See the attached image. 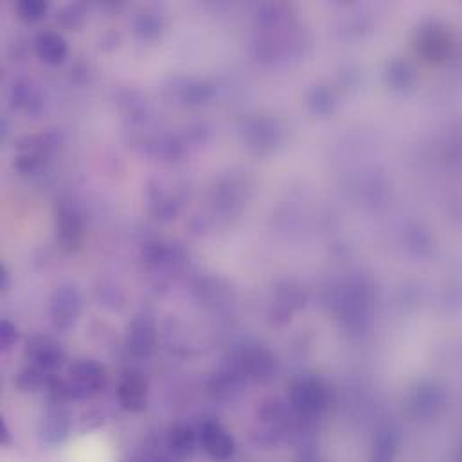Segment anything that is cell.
<instances>
[{"instance_id":"17","label":"cell","mask_w":462,"mask_h":462,"mask_svg":"<svg viewBox=\"0 0 462 462\" xmlns=\"http://www.w3.org/2000/svg\"><path fill=\"white\" fill-rule=\"evenodd\" d=\"M16 337H18V335H16L14 326H13L11 322L4 320L2 326H0V344H2V349H9V347L14 344Z\"/></svg>"},{"instance_id":"8","label":"cell","mask_w":462,"mask_h":462,"mask_svg":"<svg viewBox=\"0 0 462 462\" xmlns=\"http://www.w3.org/2000/svg\"><path fill=\"white\" fill-rule=\"evenodd\" d=\"M29 356H31L34 367L42 373L56 371L63 360L61 349L47 338H36V340L29 342Z\"/></svg>"},{"instance_id":"4","label":"cell","mask_w":462,"mask_h":462,"mask_svg":"<svg viewBox=\"0 0 462 462\" xmlns=\"http://www.w3.org/2000/svg\"><path fill=\"white\" fill-rule=\"evenodd\" d=\"M286 429V416L281 407H266L261 411L252 439L259 447H272L281 441Z\"/></svg>"},{"instance_id":"11","label":"cell","mask_w":462,"mask_h":462,"mask_svg":"<svg viewBox=\"0 0 462 462\" xmlns=\"http://www.w3.org/2000/svg\"><path fill=\"white\" fill-rule=\"evenodd\" d=\"M34 47H36V54L51 65L61 63L67 56V43H65L63 36H60L58 32H52V31L42 32L36 38Z\"/></svg>"},{"instance_id":"6","label":"cell","mask_w":462,"mask_h":462,"mask_svg":"<svg viewBox=\"0 0 462 462\" xmlns=\"http://www.w3.org/2000/svg\"><path fill=\"white\" fill-rule=\"evenodd\" d=\"M291 403L299 416L317 418L324 411L328 400L324 389L315 382H300L291 391Z\"/></svg>"},{"instance_id":"10","label":"cell","mask_w":462,"mask_h":462,"mask_svg":"<svg viewBox=\"0 0 462 462\" xmlns=\"http://www.w3.org/2000/svg\"><path fill=\"white\" fill-rule=\"evenodd\" d=\"M83 236V226L81 218L76 209L70 208H61L58 213V237L60 243L67 250H74L79 246Z\"/></svg>"},{"instance_id":"13","label":"cell","mask_w":462,"mask_h":462,"mask_svg":"<svg viewBox=\"0 0 462 462\" xmlns=\"http://www.w3.org/2000/svg\"><path fill=\"white\" fill-rule=\"evenodd\" d=\"M69 432V421L63 412H51L45 420V430H43V439L51 445L61 443L67 438Z\"/></svg>"},{"instance_id":"12","label":"cell","mask_w":462,"mask_h":462,"mask_svg":"<svg viewBox=\"0 0 462 462\" xmlns=\"http://www.w3.org/2000/svg\"><path fill=\"white\" fill-rule=\"evenodd\" d=\"M398 450V436L393 432H382L376 436L369 462H394Z\"/></svg>"},{"instance_id":"2","label":"cell","mask_w":462,"mask_h":462,"mask_svg":"<svg viewBox=\"0 0 462 462\" xmlns=\"http://www.w3.org/2000/svg\"><path fill=\"white\" fill-rule=\"evenodd\" d=\"M148 380L137 369H125L117 382L116 398L119 407L132 414H141L148 407Z\"/></svg>"},{"instance_id":"1","label":"cell","mask_w":462,"mask_h":462,"mask_svg":"<svg viewBox=\"0 0 462 462\" xmlns=\"http://www.w3.org/2000/svg\"><path fill=\"white\" fill-rule=\"evenodd\" d=\"M65 382L70 400H90L103 391L106 373L96 360H79L69 367V378Z\"/></svg>"},{"instance_id":"18","label":"cell","mask_w":462,"mask_h":462,"mask_svg":"<svg viewBox=\"0 0 462 462\" xmlns=\"http://www.w3.org/2000/svg\"><path fill=\"white\" fill-rule=\"evenodd\" d=\"M0 443H2V445H9V443H11V434H9V430H7L5 421H0Z\"/></svg>"},{"instance_id":"9","label":"cell","mask_w":462,"mask_h":462,"mask_svg":"<svg viewBox=\"0 0 462 462\" xmlns=\"http://www.w3.org/2000/svg\"><path fill=\"white\" fill-rule=\"evenodd\" d=\"M128 349L132 355L144 358L150 356L155 349V328L150 319H137L130 326Z\"/></svg>"},{"instance_id":"7","label":"cell","mask_w":462,"mask_h":462,"mask_svg":"<svg viewBox=\"0 0 462 462\" xmlns=\"http://www.w3.org/2000/svg\"><path fill=\"white\" fill-rule=\"evenodd\" d=\"M199 445H200L199 430H195L188 423H177L168 432V448L175 457H180V459L191 457Z\"/></svg>"},{"instance_id":"5","label":"cell","mask_w":462,"mask_h":462,"mask_svg":"<svg viewBox=\"0 0 462 462\" xmlns=\"http://www.w3.org/2000/svg\"><path fill=\"white\" fill-rule=\"evenodd\" d=\"M81 311V299L74 288H58L51 299V319L56 329H69Z\"/></svg>"},{"instance_id":"16","label":"cell","mask_w":462,"mask_h":462,"mask_svg":"<svg viewBox=\"0 0 462 462\" xmlns=\"http://www.w3.org/2000/svg\"><path fill=\"white\" fill-rule=\"evenodd\" d=\"M45 11H47V4L38 2V0H23L18 5V13L22 14L23 20H29V22L40 20L45 14Z\"/></svg>"},{"instance_id":"3","label":"cell","mask_w":462,"mask_h":462,"mask_svg":"<svg viewBox=\"0 0 462 462\" xmlns=\"http://www.w3.org/2000/svg\"><path fill=\"white\" fill-rule=\"evenodd\" d=\"M200 447L208 454L209 459L215 462L231 461L236 452V441L231 432L215 418L206 420L199 427Z\"/></svg>"},{"instance_id":"15","label":"cell","mask_w":462,"mask_h":462,"mask_svg":"<svg viewBox=\"0 0 462 462\" xmlns=\"http://www.w3.org/2000/svg\"><path fill=\"white\" fill-rule=\"evenodd\" d=\"M42 383H43V373L38 371L36 367L25 369V371L16 378V385H18V389L23 391V393L36 391Z\"/></svg>"},{"instance_id":"14","label":"cell","mask_w":462,"mask_h":462,"mask_svg":"<svg viewBox=\"0 0 462 462\" xmlns=\"http://www.w3.org/2000/svg\"><path fill=\"white\" fill-rule=\"evenodd\" d=\"M239 365L245 373L248 374H254V376H259L263 373V367L266 365L264 362V356L261 351H245L241 355V360H239Z\"/></svg>"}]
</instances>
